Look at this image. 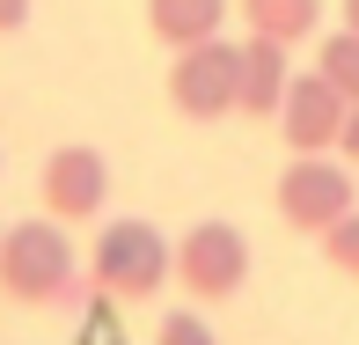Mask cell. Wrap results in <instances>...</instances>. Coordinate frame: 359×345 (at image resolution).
<instances>
[{"mask_svg": "<svg viewBox=\"0 0 359 345\" xmlns=\"http://www.w3.org/2000/svg\"><path fill=\"white\" fill-rule=\"evenodd\" d=\"M352 206H359V184H352L345 162H330V155H293L286 162V176H279V221L286 228L323 235V228H330L337 213H352Z\"/></svg>", "mask_w": 359, "mask_h": 345, "instance_id": "cell-5", "label": "cell"}, {"mask_svg": "<svg viewBox=\"0 0 359 345\" xmlns=\"http://www.w3.org/2000/svg\"><path fill=\"white\" fill-rule=\"evenodd\" d=\"M337 15H345V30H359V0H337Z\"/></svg>", "mask_w": 359, "mask_h": 345, "instance_id": "cell-16", "label": "cell"}, {"mask_svg": "<svg viewBox=\"0 0 359 345\" xmlns=\"http://www.w3.org/2000/svg\"><path fill=\"white\" fill-rule=\"evenodd\" d=\"M337 125H345V96L330 89L323 74H293L286 96H279V133L293 155H330L337 147Z\"/></svg>", "mask_w": 359, "mask_h": 345, "instance_id": "cell-7", "label": "cell"}, {"mask_svg": "<svg viewBox=\"0 0 359 345\" xmlns=\"http://www.w3.org/2000/svg\"><path fill=\"white\" fill-rule=\"evenodd\" d=\"M0 294L22 301V308H88V301H103L88 287V272L74 265V242L52 213L0 228Z\"/></svg>", "mask_w": 359, "mask_h": 345, "instance_id": "cell-1", "label": "cell"}, {"mask_svg": "<svg viewBox=\"0 0 359 345\" xmlns=\"http://www.w3.org/2000/svg\"><path fill=\"white\" fill-rule=\"evenodd\" d=\"M235 74H242V44H227V37L184 44V52H176V67H169V103L184 110L191 125L235 118Z\"/></svg>", "mask_w": 359, "mask_h": 345, "instance_id": "cell-4", "label": "cell"}, {"mask_svg": "<svg viewBox=\"0 0 359 345\" xmlns=\"http://www.w3.org/2000/svg\"><path fill=\"white\" fill-rule=\"evenodd\" d=\"M286 81H293V67H286V44H271V37H250L242 44V74H235V110L242 118H279V96H286Z\"/></svg>", "mask_w": 359, "mask_h": 345, "instance_id": "cell-8", "label": "cell"}, {"mask_svg": "<svg viewBox=\"0 0 359 345\" xmlns=\"http://www.w3.org/2000/svg\"><path fill=\"white\" fill-rule=\"evenodd\" d=\"M235 15V0H147V37L184 52V44L220 37V22Z\"/></svg>", "mask_w": 359, "mask_h": 345, "instance_id": "cell-9", "label": "cell"}, {"mask_svg": "<svg viewBox=\"0 0 359 345\" xmlns=\"http://www.w3.org/2000/svg\"><path fill=\"white\" fill-rule=\"evenodd\" d=\"M88 287L103 301H154L169 287V235L154 221H103L88 250Z\"/></svg>", "mask_w": 359, "mask_h": 345, "instance_id": "cell-2", "label": "cell"}, {"mask_svg": "<svg viewBox=\"0 0 359 345\" xmlns=\"http://www.w3.org/2000/svg\"><path fill=\"white\" fill-rule=\"evenodd\" d=\"M169 279L191 294V301H235L250 287V242H242L235 221H198L169 242Z\"/></svg>", "mask_w": 359, "mask_h": 345, "instance_id": "cell-3", "label": "cell"}, {"mask_svg": "<svg viewBox=\"0 0 359 345\" xmlns=\"http://www.w3.org/2000/svg\"><path fill=\"white\" fill-rule=\"evenodd\" d=\"M337 155L359 162V103H345V125H337Z\"/></svg>", "mask_w": 359, "mask_h": 345, "instance_id": "cell-14", "label": "cell"}, {"mask_svg": "<svg viewBox=\"0 0 359 345\" xmlns=\"http://www.w3.org/2000/svg\"><path fill=\"white\" fill-rule=\"evenodd\" d=\"M316 242H323V265H330V272L359 279V206H352V213H337V221L323 228Z\"/></svg>", "mask_w": 359, "mask_h": 345, "instance_id": "cell-12", "label": "cell"}, {"mask_svg": "<svg viewBox=\"0 0 359 345\" xmlns=\"http://www.w3.org/2000/svg\"><path fill=\"white\" fill-rule=\"evenodd\" d=\"M37 191H44V213H52L59 228L67 221H95L103 199H110V162L95 155V147H52Z\"/></svg>", "mask_w": 359, "mask_h": 345, "instance_id": "cell-6", "label": "cell"}, {"mask_svg": "<svg viewBox=\"0 0 359 345\" xmlns=\"http://www.w3.org/2000/svg\"><path fill=\"white\" fill-rule=\"evenodd\" d=\"M29 22V0H0V37H8V30H22Z\"/></svg>", "mask_w": 359, "mask_h": 345, "instance_id": "cell-15", "label": "cell"}, {"mask_svg": "<svg viewBox=\"0 0 359 345\" xmlns=\"http://www.w3.org/2000/svg\"><path fill=\"white\" fill-rule=\"evenodd\" d=\"M235 15L250 22V37L301 44V37H316V22H323V0H235Z\"/></svg>", "mask_w": 359, "mask_h": 345, "instance_id": "cell-10", "label": "cell"}, {"mask_svg": "<svg viewBox=\"0 0 359 345\" xmlns=\"http://www.w3.org/2000/svg\"><path fill=\"white\" fill-rule=\"evenodd\" d=\"M316 74L330 81V89L345 96V103H359V30H330V37H323Z\"/></svg>", "mask_w": 359, "mask_h": 345, "instance_id": "cell-11", "label": "cell"}, {"mask_svg": "<svg viewBox=\"0 0 359 345\" xmlns=\"http://www.w3.org/2000/svg\"><path fill=\"white\" fill-rule=\"evenodd\" d=\"M154 345H220L213 323L198 316V308H169V316L154 323Z\"/></svg>", "mask_w": 359, "mask_h": 345, "instance_id": "cell-13", "label": "cell"}]
</instances>
